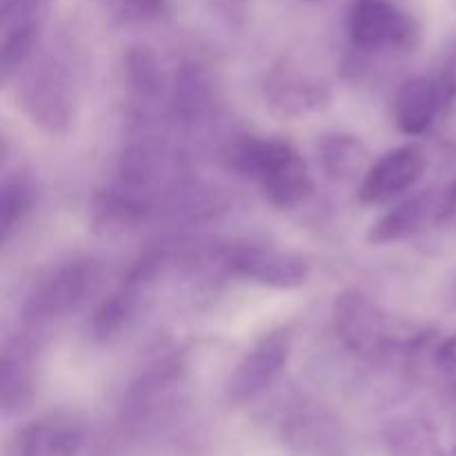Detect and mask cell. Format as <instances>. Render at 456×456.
<instances>
[{"instance_id":"8fae6325","label":"cell","mask_w":456,"mask_h":456,"mask_svg":"<svg viewBox=\"0 0 456 456\" xmlns=\"http://www.w3.org/2000/svg\"><path fill=\"white\" fill-rule=\"evenodd\" d=\"M423 147L410 145L387 151L374 165H370L359 185V200L365 205H381L395 196L412 190L426 172Z\"/></svg>"},{"instance_id":"ac0fdd59","label":"cell","mask_w":456,"mask_h":456,"mask_svg":"<svg viewBox=\"0 0 456 456\" xmlns=\"http://www.w3.org/2000/svg\"><path fill=\"white\" fill-rule=\"evenodd\" d=\"M142 285L134 279H125L123 285L118 289L110 294L101 305L96 307L92 316V323H89V332L92 338L98 343H107L114 337H118L125 328L129 325V321L134 319L138 307V298H141Z\"/></svg>"},{"instance_id":"e0dca14e","label":"cell","mask_w":456,"mask_h":456,"mask_svg":"<svg viewBox=\"0 0 456 456\" xmlns=\"http://www.w3.org/2000/svg\"><path fill=\"white\" fill-rule=\"evenodd\" d=\"M319 159L332 181L347 183L363 178L370 167V151L354 134H328L319 142Z\"/></svg>"},{"instance_id":"cb8c5ba5","label":"cell","mask_w":456,"mask_h":456,"mask_svg":"<svg viewBox=\"0 0 456 456\" xmlns=\"http://www.w3.org/2000/svg\"><path fill=\"white\" fill-rule=\"evenodd\" d=\"M436 225L444 227V230L448 232H454L456 234V176L448 185V190L444 191V203H441V212H439V221H436Z\"/></svg>"},{"instance_id":"d4e9b609","label":"cell","mask_w":456,"mask_h":456,"mask_svg":"<svg viewBox=\"0 0 456 456\" xmlns=\"http://www.w3.org/2000/svg\"><path fill=\"white\" fill-rule=\"evenodd\" d=\"M435 365L445 374H456V334L435 347Z\"/></svg>"},{"instance_id":"44dd1931","label":"cell","mask_w":456,"mask_h":456,"mask_svg":"<svg viewBox=\"0 0 456 456\" xmlns=\"http://www.w3.org/2000/svg\"><path fill=\"white\" fill-rule=\"evenodd\" d=\"M38 200V185L27 172H16L4 176L0 190V232L3 243L12 239L22 221L31 214Z\"/></svg>"},{"instance_id":"d6986e66","label":"cell","mask_w":456,"mask_h":456,"mask_svg":"<svg viewBox=\"0 0 456 456\" xmlns=\"http://www.w3.org/2000/svg\"><path fill=\"white\" fill-rule=\"evenodd\" d=\"M387 456H439L441 445L435 428L419 417L392 419L381 432Z\"/></svg>"},{"instance_id":"603a6c76","label":"cell","mask_w":456,"mask_h":456,"mask_svg":"<svg viewBox=\"0 0 456 456\" xmlns=\"http://www.w3.org/2000/svg\"><path fill=\"white\" fill-rule=\"evenodd\" d=\"M214 16L232 31H239L248 20V3L249 0H208Z\"/></svg>"},{"instance_id":"8992f818","label":"cell","mask_w":456,"mask_h":456,"mask_svg":"<svg viewBox=\"0 0 456 456\" xmlns=\"http://www.w3.org/2000/svg\"><path fill=\"white\" fill-rule=\"evenodd\" d=\"M183 363L176 359L160 361L147 370L125 392L120 403V423L132 435L159 430L172 419L181 403Z\"/></svg>"},{"instance_id":"3957f363","label":"cell","mask_w":456,"mask_h":456,"mask_svg":"<svg viewBox=\"0 0 456 456\" xmlns=\"http://www.w3.org/2000/svg\"><path fill=\"white\" fill-rule=\"evenodd\" d=\"M334 332L346 350L370 363H381L403 347H421L430 341L426 332L403 341L396 337L390 316L359 289H346L337 297L332 310Z\"/></svg>"},{"instance_id":"7402d4cb","label":"cell","mask_w":456,"mask_h":456,"mask_svg":"<svg viewBox=\"0 0 456 456\" xmlns=\"http://www.w3.org/2000/svg\"><path fill=\"white\" fill-rule=\"evenodd\" d=\"M114 9L125 22H159L169 16V0H114Z\"/></svg>"},{"instance_id":"4316f807","label":"cell","mask_w":456,"mask_h":456,"mask_svg":"<svg viewBox=\"0 0 456 456\" xmlns=\"http://www.w3.org/2000/svg\"><path fill=\"white\" fill-rule=\"evenodd\" d=\"M452 303L456 305V285H454V292H452Z\"/></svg>"},{"instance_id":"7a4b0ae2","label":"cell","mask_w":456,"mask_h":456,"mask_svg":"<svg viewBox=\"0 0 456 456\" xmlns=\"http://www.w3.org/2000/svg\"><path fill=\"white\" fill-rule=\"evenodd\" d=\"M232 167L256 181L279 209H294L314 194V181L301 151L279 136H240L227 154Z\"/></svg>"},{"instance_id":"5bb4252c","label":"cell","mask_w":456,"mask_h":456,"mask_svg":"<svg viewBox=\"0 0 456 456\" xmlns=\"http://www.w3.org/2000/svg\"><path fill=\"white\" fill-rule=\"evenodd\" d=\"M441 203H444V191L435 190V187L419 191L412 199L403 200L395 209L383 214L370 227L368 240L372 245H390L417 236L430 223L439 221Z\"/></svg>"},{"instance_id":"277c9868","label":"cell","mask_w":456,"mask_h":456,"mask_svg":"<svg viewBox=\"0 0 456 456\" xmlns=\"http://www.w3.org/2000/svg\"><path fill=\"white\" fill-rule=\"evenodd\" d=\"M102 283V267L94 258H74L49 272L27 294L22 323L45 328L78 312Z\"/></svg>"},{"instance_id":"484cf974","label":"cell","mask_w":456,"mask_h":456,"mask_svg":"<svg viewBox=\"0 0 456 456\" xmlns=\"http://www.w3.org/2000/svg\"><path fill=\"white\" fill-rule=\"evenodd\" d=\"M436 78H439L441 89H444L445 102H448V105H452V102L456 101V45L452 47V52H450L448 61H445L444 71H441Z\"/></svg>"},{"instance_id":"ffe728a7","label":"cell","mask_w":456,"mask_h":456,"mask_svg":"<svg viewBox=\"0 0 456 456\" xmlns=\"http://www.w3.org/2000/svg\"><path fill=\"white\" fill-rule=\"evenodd\" d=\"M125 76L138 107H151L163 98V69L147 45H134L125 52Z\"/></svg>"},{"instance_id":"6da1fadb","label":"cell","mask_w":456,"mask_h":456,"mask_svg":"<svg viewBox=\"0 0 456 456\" xmlns=\"http://www.w3.org/2000/svg\"><path fill=\"white\" fill-rule=\"evenodd\" d=\"M69 49H52L31 58L20 71L16 98L22 114L47 134H65L78 110L83 76Z\"/></svg>"},{"instance_id":"5b68a950","label":"cell","mask_w":456,"mask_h":456,"mask_svg":"<svg viewBox=\"0 0 456 456\" xmlns=\"http://www.w3.org/2000/svg\"><path fill=\"white\" fill-rule=\"evenodd\" d=\"M347 38L361 53H408L421 40V27L396 0H352Z\"/></svg>"},{"instance_id":"2e32d148","label":"cell","mask_w":456,"mask_h":456,"mask_svg":"<svg viewBox=\"0 0 456 456\" xmlns=\"http://www.w3.org/2000/svg\"><path fill=\"white\" fill-rule=\"evenodd\" d=\"M85 432L69 419H38L13 436L9 456H76L83 448Z\"/></svg>"},{"instance_id":"83f0119b","label":"cell","mask_w":456,"mask_h":456,"mask_svg":"<svg viewBox=\"0 0 456 456\" xmlns=\"http://www.w3.org/2000/svg\"><path fill=\"white\" fill-rule=\"evenodd\" d=\"M448 456H456V445H454L452 450H450V454H448Z\"/></svg>"},{"instance_id":"9c48e42d","label":"cell","mask_w":456,"mask_h":456,"mask_svg":"<svg viewBox=\"0 0 456 456\" xmlns=\"http://www.w3.org/2000/svg\"><path fill=\"white\" fill-rule=\"evenodd\" d=\"M292 354V332L288 328L265 334L248 354L240 359L225 383V403L243 408L261 396L276 381Z\"/></svg>"},{"instance_id":"52a82bcc","label":"cell","mask_w":456,"mask_h":456,"mask_svg":"<svg viewBox=\"0 0 456 456\" xmlns=\"http://www.w3.org/2000/svg\"><path fill=\"white\" fill-rule=\"evenodd\" d=\"M263 101L274 118L294 123L328 110L332 102V87L316 71L283 58L265 74Z\"/></svg>"},{"instance_id":"9a60e30c","label":"cell","mask_w":456,"mask_h":456,"mask_svg":"<svg viewBox=\"0 0 456 456\" xmlns=\"http://www.w3.org/2000/svg\"><path fill=\"white\" fill-rule=\"evenodd\" d=\"M214 107V83L209 71L200 62H183L174 74L169 89V114L174 123L194 127L203 123Z\"/></svg>"},{"instance_id":"7c38bea8","label":"cell","mask_w":456,"mask_h":456,"mask_svg":"<svg viewBox=\"0 0 456 456\" xmlns=\"http://www.w3.org/2000/svg\"><path fill=\"white\" fill-rule=\"evenodd\" d=\"M36 395V346L20 334L4 343L0 359V408L4 417L22 412Z\"/></svg>"},{"instance_id":"ba28073f","label":"cell","mask_w":456,"mask_h":456,"mask_svg":"<svg viewBox=\"0 0 456 456\" xmlns=\"http://www.w3.org/2000/svg\"><path fill=\"white\" fill-rule=\"evenodd\" d=\"M52 0L0 3V80L7 85L34 58L43 38Z\"/></svg>"},{"instance_id":"f1b7e54d","label":"cell","mask_w":456,"mask_h":456,"mask_svg":"<svg viewBox=\"0 0 456 456\" xmlns=\"http://www.w3.org/2000/svg\"><path fill=\"white\" fill-rule=\"evenodd\" d=\"M305 3H319V0H305Z\"/></svg>"},{"instance_id":"4fadbf2b","label":"cell","mask_w":456,"mask_h":456,"mask_svg":"<svg viewBox=\"0 0 456 456\" xmlns=\"http://www.w3.org/2000/svg\"><path fill=\"white\" fill-rule=\"evenodd\" d=\"M445 107L448 102H445L439 78H432V76H414L405 80L392 98V116H395L396 127L405 136L426 134Z\"/></svg>"},{"instance_id":"30bf717a","label":"cell","mask_w":456,"mask_h":456,"mask_svg":"<svg viewBox=\"0 0 456 456\" xmlns=\"http://www.w3.org/2000/svg\"><path fill=\"white\" fill-rule=\"evenodd\" d=\"M223 267L245 281L274 289H297L310 279V265L301 256L261 245H234L221 256Z\"/></svg>"}]
</instances>
